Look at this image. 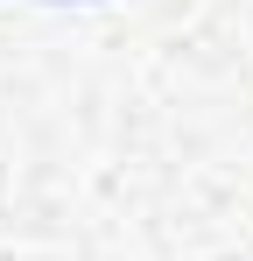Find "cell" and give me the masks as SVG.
Listing matches in <instances>:
<instances>
[{
	"mask_svg": "<svg viewBox=\"0 0 253 261\" xmlns=\"http://www.w3.org/2000/svg\"><path fill=\"white\" fill-rule=\"evenodd\" d=\"M49 7H91V0H49Z\"/></svg>",
	"mask_w": 253,
	"mask_h": 261,
	"instance_id": "obj_1",
	"label": "cell"
}]
</instances>
